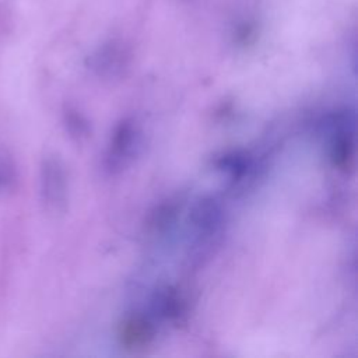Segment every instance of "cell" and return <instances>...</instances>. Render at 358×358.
Here are the masks:
<instances>
[]
</instances>
